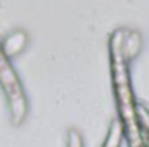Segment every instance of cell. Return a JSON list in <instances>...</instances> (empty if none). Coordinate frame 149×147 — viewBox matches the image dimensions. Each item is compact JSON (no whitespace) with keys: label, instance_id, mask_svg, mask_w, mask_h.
Instances as JSON below:
<instances>
[{"label":"cell","instance_id":"3","mask_svg":"<svg viewBox=\"0 0 149 147\" xmlns=\"http://www.w3.org/2000/svg\"><path fill=\"white\" fill-rule=\"evenodd\" d=\"M28 43H30V35L23 28H16V30L9 31L5 37L0 40V47H2L3 54L9 59H14L19 54H23L26 50Z\"/></svg>","mask_w":149,"mask_h":147},{"label":"cell","instance_id":"1","mask_svg":"<svg viewBox=\"0 0 149 147\" xmlns=\"http://www.w3.org/2000/svg\"><path fill=\"white\" fill-rule=\"evenodd\" d=\"M121 37H123V28H118L109 35L108 42L113 90L118 107V121L123 128V137L128 140V146L146 147V135L141 125L139 104L135 101L130 80V64L125 61L121 54Z\"/></svg>","mask_w":149,"mask_h":147},{"label":"cell","instance_id":"5","mask_svg":"<svg viewBox=\"0 0 149 147\" xmlns=\"http://www.w3.org/2000/svg\"><path fill=\"white\" fill-rule=\"evenodd\" d=\"M121 139H123V128L118 119H113L109 125V130H108V135L102 142V147H120Z\"/></svg>","mask_w":149,"mask_h":147},{"label":"cell","instance_id":"6","mask_svg":"<svg viewBox=\"0 0 149 147\" xmlns=\"http://www.w3.org/2000/svg\"><path fill=\"white\" fill-rule=\"evenodd\" d=\"M66 147H83V137H81V133L76 128H68Z\"/></svg>","mask_w":149,"mask_h":147},{"label":"cell","instance_id":"4","mask_svg":"<svg viewBox=\"0 0 149 147\" xmlns=\"http://www.w3.org/2000/svg\"><path fill=\"white\" fill-rule=\"evenodd\" d=\"M144 45V38L141 35V31L132 30V28H123V37H121V54L125 57V61L128 64H132L142 50Z\"/></svg>","mask_w":149,"mask_h":147},{"label":"cell","instance_id":"2","mask_svg":"<svg viewBox=\"0 0 149 147\" xmlns=\"http://www.w3.org/2000/svg\"><path fill=\"white\" fill-rule=\"evenodd\" d=\"M0 88L3 90V95L7 99V107L12 125L14 126L23 125L30 109L28 97L16 69L10 64V59L3 54L2 47H0Z\"/></svg>","mask_w":149,"mask_h":147}]
</instances>
